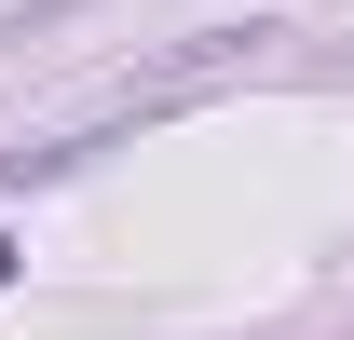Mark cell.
<instances>
[{"mask_svg":"<svg viewBox=\"0 0 354 340\" xmlns=\"http://www.w3.org/2000/svg\"><path fill=\"white\" fill-rule=\"evenodd\" d=\"M341 82H354V41H341Z\"/></svg>","mask_w":354,"mask_h":340,"instance_id":"cell-1","label":"cell"},{"mask_svg":"<svg viewBox=\"0 0 354 340\" xmlns=\"http://www.w3.org/2000/svg\"><path fill=\"white\" fill-rule=\"evenodd\" d=\"M0 272H14V245H0Z\"/></svg>","mask_w":354,"mask_h":340,"instance_id":"cell-2","label":"cell"}]
</instances>
